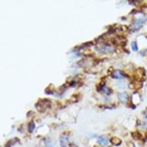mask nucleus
<instances>
[{
  "label": "nucleus",
  "instance_id": "1",
  "mask_svg": "<svg viewBox=\"0 0 147 147\" xmlns=\"http://www.w3.org/2000/svg\"><path fill=\"white\" fill-rule=\"evenodd\" d=\"M131 15H133V18L131 20V24H129L128 29H127V32H128L129 34H132V33H135V32H138L143 26V24L147 22V14H145V13L142 10H140V9L132 10Z\"/></svg>",
  "mask_w": 147,
  "mask_h": 147
},
{
  "label": "nucleus",
  "instance_id": "2",
  "mask_svg": "<svg viewBox=\"0 0 147 147\" xmlns=\"http://www.w3.org/2000/svg\"><path fill=\"white\" fill-rule=\"evenodd\" d=\"M93 51L97 55H111L116 53V45H113L109 40H107L101 43V44H97Z\"/></svg>",
  "mask_w": 147,
  "mask_h": 147
},
{
  "label": "nucleus",
  "instance_id": "3",
  "mask_svg": "<svg viewBox=\"0 0 147 147\" xmlns=\"http://www.w3.org/2000/svg\"><path fill=\"white\" fill-rule=\"evenodd\" d=\"M96 91H97V93H99L102 97H112V94H113V88L111 86L107 84L106 79H103L99 84H97Z\"/></svg>",
  "mask_w": 147,
  "mask_h": 147
},
{
  "label": "nucleus",
  "instance_id": "4",
  "mask_svg": "<svg viewBox=\"0 0 147 147\" xmlns=\"http://www.w3.org/2000/svg\"><path fill=\"white\" fill-rule=\"evenodd\" d=\"M109 77L113 79V81H127L128 79V74L121 68H115L113 71L109 73Z\"/></svg>",
  "mask_w": 147,
  "mask_h": 147
},
{
  "label": "nucleus",
  "instance_id": "5",
  "mask_svg": "<svg viewBox=\"0 0 147 147\" xmlns=\"http://www.w3.org/2000/svg\"><path fill=\"white\" fill-rule=\"evenodd\" d=\"M52 107V101L51 99H39L35 105V108L39 112H47L48 109H51Z\"/></svg>",
  "mask_w": 147,
  "mask_h": 147
},
{
  "label": "nucleus",
  "instance_id": "6",
  "mask_svg": "<svg viewBox=\"0 0 147 147\" xmlns=\"http://www.w3.org/2000/svg\"><path fill=\"white\" fill-rule=\"evenodd\" d=\"M59 146H61V147H69V146H72L71 133H69V132H62L61 135H59Z\"/></svg>",
  "mask_w": 147,
  "mask_h": 147
},
{
  "label": "nucleus",
  "instance_id": "7",
  "mask_svg": "<svg viewBox=\"0 0 147 147\" xmlns=\"http://www.w3.org/2000/svg\"><path fill=\"white\" fill-rule=\"evenodd\" d=\"M117 101L122 105H128L131 102V94H129L127 91L125 92H118L117 93Z\"/></svg>",
  "mask_w": 147,
  "mask_h": 147
},
{
  "label": "nucleus",
  "instance_id": "8",
  "mask_svg": "<svg viewBox=\"0 0 147 147\" xmlns=\"http://www.w3.org/2000/svg\"><path fill=\"white\" fill-rule=\"evenodd\" d=\"M96 141H97V145L101 146V147H108L109 145H111V138L106 135L98 136V138H97Z\"/></svg>",
  "mask_w": 147,
  "mask_h": 147
},
{
  "label": "nucleus",
  "instance_id": "9",
  "mask_svg": "<svg viewBox=\"0 0 147 147\" xmlns=\"http://www.w3.org/2000/svg\"><path fill=\"white\" fill-rule=\"evenodd\" d=\"M115 87L118 89V92H125L127 87H129L128 81H115Z\"/></svg>",
  "mask_w": 147,
  "mask_h": 147
},
{
  "label": "nucleus",
  "instance_id": "10",
  "mask_svg": "<svg viewBox=\"0 0 147 147\" xmlns=\"http://www.w3.org/2000/svg\"><path fill=\"white\" fill-rule=\"evenodd\" d=\"M42 142H43V145H44V147H57V145H58L57 140L52 138V137H45Z\"/></svg>",
  "mask_w": 147,
  "mask_h": 147
},
{
  "label": "nucleus",
  "instance_id": "11",
  "mask_svg": "<svg viewBox=\"0 0 147 147\" xmlns=\"http://www.w3.org/2000/svg\"><path fill=\"white\" fill-rule=\"evenodd\" d=\"M36 129V123L34 119H30L28 123H26V132L28 133H34Z\"/></svg>",
  "mask_w": 147,
  "mask_h": 147
},
{
  "label": "nucleus",
  "instance_id": "12",
  "mask_svg": "<svg viewBox=\"0 0 147 147\" xmlns=\"http://www.w3.org/2000/svg\"><path fill=\"white\" fill-rule=\"evenodd\" d=\"M18 143H20V140L19 138H11V140H9V141L5 143L4 147H13V146L18 145Z\"/></svg>",
  "mask_w": 147,
  "mask_h": 147
},
{
  "label": "nucleus",
  "instance_id": "13",
  "mask_svg": "<svg viewBox=\"0 0 147 147\" xmlns=\"http://www.w3.org/2000/svg\"><path fill=\"white\" fill-rule=\"evenodd\" d=\"M45 94H49V96H54V97H55V94H57V89H53L52 87H51V88H49V87H48V88L45 89Z\"/></svg>",
  "mask_w": 147,
  "mask_h": 147
},
{
  "label": "nucleus",
  "instance_id": "14",
  "mask_svg": "<svg viewBox=\"0 0 147 147\" xmlns=\"http://www.w3.org/2000/svg\"><path fill=\"white\" fill-rule=\"evenodd\" d=\"M131 49H132L133 52H138L140 47H138V43H137V40H133V42H131Z\"/></svg>",
  "mask_w": 147,
  "mask_h": 147
},
{
  "label": "nucleus",
  "instance_id": "15",
  "mask_svg": "<svg viewBox=\"0 0 147 147\" xmlns=\"http://www.w3.org/2000/svg\"><path fill=\"white\" fill-rule=\"evenodd\" d=\"M111 145H115V146L121 145V140H118V138H111Z\"/></svg>",
  "mask_w": 147,
  "mask_h": 147
},
{
  "label": "nucleus",
  "instance_id": "16",
  "mask_svg": "<svg viewBox=\"0 0 147 147\" xmlns=\"http://www.w3.org/2000/svg\"><path fill=\"white\" fill-rule=\"evenodd\" d=\"M87 137H89V138H98V135L97 133H93V132H91V133H87Z\"/></svg>",
  "mask_w": 147,
  "mask_h": 147
},
{
  "label": "nucleus",
  "instance_id": "17",
  "mask_svg": "<svg viewBox=\"0 0 147 147\" xmlns=\"http://www.w3.org/2000/svg\"><path fill=\"white\" fill-rule=\"evenodd\" d=\"M69 147H72V146H69Z\"/></svg>",
  "mask_w": 147,
  "mask_h": 147
}]
</instances>
